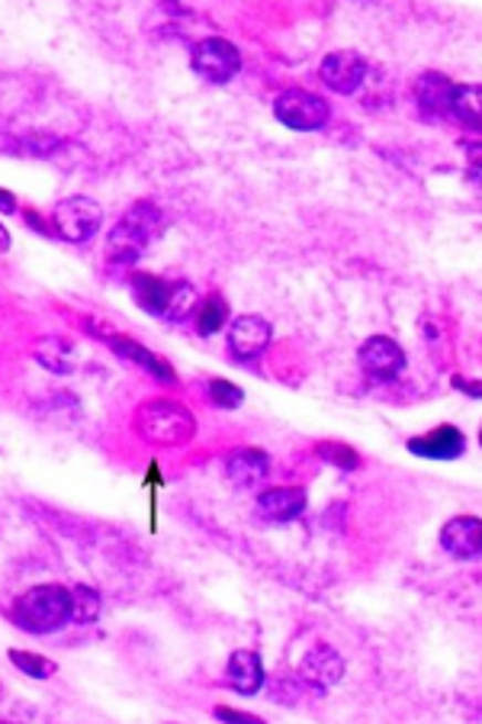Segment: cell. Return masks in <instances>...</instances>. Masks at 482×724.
Wrapping results in <instances>:
<instances>
[{"label": "cell", "mask_w": 482, "mask_h": 724, "mask_svg": "<svg viewBox=\"0 0 482 724\" xmlns=\"http://www.w3.org/2000/svg\"><path fill=\"white\" fill-rule=\"evenodd\" d=\"M13 621L30 634H52L65 628L71 621V589L59 583H42L27 589L13 606Z\"/></svg>", "instance_id": "obj_2"}, {"label": "cell", "mask_w": 482, "mask_h": 724, "mask_svg": "<svg viewBox=\"0 0 482 724\" xmlns=\"http://www.w3.org/2000/svg\"><path fill=\"white\" fill-rule=\"evenodd\" d=\"M306 508L303 486H274L258 496V515L264 522H293Z\"/></svg>", "instance_id": "obj_13"}, {"label": "cell", "mask_w": 482, "mask_h": 724, "mask_svg": "<svg viewBox=\"0 0 482 724\" xmlns=\"http://www.w3.org/2000/svg\"><path fill=\"white\" fill-rule=\"evenodd\" d=\"M409 451L425 461H457L467 451V434L453 426H438L434 432L418 434L409 441Z\"/></svg>", "instance_id": "obj_11"}, {"label": "cell", "mask_w": 482, "mask_h": 724, "mask_svg": "<svg viewBox=\"0 0 482 724\" xmlns=\"http://www.w3.org/2000/svg\"><path fill=\"white\" fill-rule=\"evenodd\" d=\"M453 387H460V390H467L470 397H480V384H473V380H463V377H453Z\"/></svg>", "instance_id": "obj_29"}, {"label": "cell", "mask_w": 482, "mask_h": 724, "mask_svg": "<svg viewBox=\"0 0 482 724\" xmlns=\"http://www.w3.org/2000/svg\"><path fill=\"white\" fill-rule=\"evenodd\" d=\"M101 596L91 589V586H74L71 589V621H77V625H91V621H97L101 616Z\"/></svg>", "instance_id": "obj_21"}, {"label": "cell", "mask_w": 482, "mask_h": 724, "mask_svg": "<svg viewBox=\"0 0 482 724\" xmlns=\"http://www.w3.org/2000/svg\"><path fill=\"white\" fill-rule=\"evenodd\" d=\"M209 399L219 409H239L241 402H244V394H241L239 384H232V380H212L209 384Z\"/></svg>", "instance_id": "obj_26"}, {"label": "cell", "mask_w": 482, "mask_h": 724, "mask_svg": "<svg viewBox=\"0 0 482 724\" xmlns=\"http://www.w3.org/2000/svg\"><path fill=\"white\" fill-rule=\"evenodd\" d=\"M7 249H10V232L0 225V252H7Z\"/></svg>", "instance_id": "obj_30"}, {"label": "cell", "mask_w": 482, "mask_h": 724, "mask_svg": "<svg viewBox=\"0 0 482 724\" xmlns=\"http://www.w3.org/2000/svg\"><path fill=\"white\" fill-rule=\"evenodd\" d=\"M357 361H360V370L374 380H396L406 370V351L392 338L374 335L360 345Z\"/></svg>", "instance_id": "obj_7"}, {"label": "cell", "mask_w": 482, "mask_h": 724, "mask_svg": "<svg viewBox=\"0 0 482 724\" xmlns=\"http://www.w3.org/2000/svg\"><path fill=\"white\" fill-rule=\"evenodd\" d=\"M226 473L235 486H258L271 473V458L258 448H239L229 454Z\"/></svg>", "instance_id": "obj_14"}, {"label": "cell", "mask_w": 482, "mask_h": 724, "mask_svg": "<svg viewBox=\"0 0 482 724\" xmlns=\"http://www.w3.org/2000/svg\"><path fill=\"white\" fill-rule=\"evenodd\" d=\"M315 451H318V458H325L328 464H335L342 471H357L360 468V454L354 448L342 444V441H322Z\"/></svg>", "instance_id": "obj_23"}, {"label": "cell", "mask_w": 482, "mask_h": 724, "mask_svg": "<svg viewBox=\"0 0 482 724\" xmlns=\"http://www.w3.org/2000/svg\"><path fill=\"white\" fill-rule=\"evenodd\" d=\"M136 432L158 448H180L197 434L193 412L177 399H148L136 409Z\"/></svg>", "instance_id": "obj_1"}, {"label": "cell", "mask_w": 482, "mask_h": 724, "mask_svg": "<svg viewBox=\"0 0 482 724\" xmlns=\"http://www.w3.org/2000/svg\"><path fill=\"white\" fill-rule=\"evenodd\" d=\"M35 361L55 374H71L74 370V348L65 338H42L33 348Z\"/></svg>", "instance_id": "obj_20"}, {"label": "cell", "mask_w": 482, "mask_h": 724, "mask_svg": "<svg viewBox=\"0 0 482 724\" xmlns=\"http://www.w3.org/2000/svg\"><path fill=\"white\" fill-rule=\"evenodd\" d=\"M450 91H453V84H450L444 74L438 72L421 74V81H418V87H415L418 107L425 109L428 116H444V113H448Z\"/></svg>", "instance_id": "obj_19"}, {"label": "cell", "mask_w": 482, "mask_h": 724, "mask_svg": "<svg viewBox=\"0 0 482 724\" xmlns=\"http://www.w3.org/2000/svg\"><path fill=\"white\" fill-rule=\"evenodd\" d=\"M174 284H168L165 277H155V274H136L133 277V296L136 303L151 313V316H165L168 313V303H171Z\"/></svg>", "instance_id": "obj_16"}, {"label": "cell", "mask_w": 482, "mask_h": 724, "mask_svg": "<svg viewBox=\"0 0 482 724\" xmlns=\"http://www.w3.org/2000/svg\"><path fill=\"white\" fill-rule=\"evenodd\" d=\"M226 319H229V306L219 296H209V300L197 303V328H200V335L219 332V328L226 326Z\"/></svg>", "instance_id": "obj_22"}, {"label": "cell", "mask_w": 482, "mask_h": 724, "mask_svg": "<svg viewBox=\"0 0 482 724\" xmlns=\"http://www.w3.org/2000/svg\"><path fill=\"white\" fill-rule=\"evenodd\" d=\"M300 676L315 689L338 686L345 676V657L328 644H315L300 663Z\"/></svg>", "instance_id": "obj_10"}, {"label": "cell", "mask_w": 482, "mask_h": 724, "mask_svg": "<svg viewBox=\"0 0 482 724\" xmlns=\"http://www.w3.org/2000/svg\"><path fill=\"white\" fill-rule=\"evenodd\" d=\"M0 213H17V197L10 190H0Z\"/></svg>", "instance_id": "obj_28"}, {"label": "cell", "mask_w": 482, "mask_h": 724, "mask_svg": "<svg viewBox=\"0 0 482 724\" xmlns=\"http://www.w3.org/2000/svg\"><path fill=\"white\" fill-rule=\"evenodd\" d=\"M441 547L448 550L450 557L457 560H470L480 557L482 550V522L476 515H460L450 518L448 525L441 528Z\"/></svg>", "instance_id": "obj_12"}, {"label": "cell", "mask_w": 482, "mask_h": 724, "mask_svg": "<svg viewBox=\"0 0 482 724\" xmlns=\"http://www.w3.org/2000/svg\"><path fill=\"white\" fill-rule=\"evenodd\" d=\"M10 663L20 667L23 673H30L33 680H49L55 673V663L39 657V653H23V651H10Z\"/></svg>", "instance_id": "obj_24"}, {"label": "cell", "mask_w": 482, "mask_h": 724, "mask_svg": "<svg viewBox=\"0 0 482 724\" xmlns=\"http://www.w3.org/2000/svg\"><path fill=\"white\" fill-rule=\"evenodd\" d=\"M216 718H222V722H251L258 724L254 715H248V712H239V709H216Z\"/></svg>", "instance_id": "obj_27"}, {"label": "cell", "mask_w": 482, "mask_h": 724, "mask_svg": "<svg viewBox=\"0 0 482 724\" xmlns=\"http://www.w3.org/2000/svg\"><path fill=\"white\" fill-rule=\"evenodd\" d=\"M271 345V326L268 319L261 316H241L232 323V332H229V351L239 358V361H254L268 351Z\"/></svg>", "instance_id": "obj_9"}, {"label": "cell", "mask_w": 482, "mask_h": 724, "mask_svg": "<svg viewBox=\"0 0 482 724\" xmlns=\"http://www.w3.org/2000/svg\"><path fill=\"white\" fill-rule=\"evenodd\" d=\"M104 225V207L91 197H65L52 210V229L65 242H87Z\"/></svg>", "instance_id": "obj_5"}, {"label": "cell", "mask_w": 482, "mask_h": 724, "mask_svg": "<svg viewBox=\"0 0 482 724\" xmlns=\"http://www.w3.org/2000/svg\"><path fill=\"white\" fill-rule=\"evenodd\" d=\"M109 345H113V351H116L119 358L138 364L142 370H148V374H155V377H161V380H174L171 364L165 361V358H158L155 351L142 348V345L133 342V338H126V335H113V338H109Z\"/></svg>", "instance_id": "obj_18"}, {"label": "cell", "mask_w": 482, "mask_h": 724, "mask_svg": "<svg viewBox=\"0 0 482 724\" xmlns=\"http://www.w3.org/2000/svg\"><path fill=\"white\" fill-rule=\"evenodd\" d=\"M190 65L209 84H229L241 72V52L239 45H232L229 39L207 36L193 45Z\"/></svg>", "instance_id": "obj_6"}, {"label": "cell", "mask_w": 482, "mask_h": 724, "mask_svg": "<svg viewBox=\"0 0 482 724\" xmlns=\"http://www.w3.org/2000/svg\"><path fill=\"white\" fill-rule=\"evenodd\" d=\"M448 113L453 119H460L463 126H470L473 133H480L482 126V91L480 84H453L448 101Z\"/></svg>", "instance_id": "obj_17"}, {"label": "cell", "mask_w": 482, "mask_h": 724, "mask_svg": "<svg viewBox=\"0 0 482 724\" xmlns=\"http://www.w3.org/2000/svg\"><path fill=\"white\" fill-rule=\"evenodd\" d=\"M158 222V207L151 203H138L136 210L123 222L113 225V232L106 235V258L113 264H129L136 261L138 254L145 252L148 239H151V229Z\"/></svg>", "instance_id": "obj_3"}, {"label": "cell", "mask_w": 482, "mask_h": 724, "mask_svg": "<svg viewBox=\"0 0 482 724\" xmlns=\"http://www.w3.org/2000/svg\"><path fill=\"white\" fill-rule=\"evenodd\" d=\"M197 290L190 287V284H174L171 293V303H168V319H184V316H190V313H197Z\"/></svg>", "instance_id": "obj_25"}, {"label": "cell", "mask_w": 482, "mask_h": 724, "mask_svg": "<svg viewBox=\"0 0 482 724\" xmlns=\"http://www.w3.org/2000/svg\"><path fill=\"white\" fill-rule=\"evenodd\" d=\"M318 77L325 81V87H332L335 94H354L364 77H367V62L360 52H350V49H338V52H328L318 65Z\"/></svg>", "instance_id": "obj_8"}, {"label": "cell", "mask_w": 482, "mask_h": 724, "mask_svg": "<svg viewBox=\"0 0 482 724\" xmlns=\"http://www.w3.org/2000/svg\"><path fill=\"white\" fill-rule=\"evenodd\" d=\"M229 683L241 695H254L258 689L264 686V663L254 651H235L229 657Z\"/></svg>", "instance_id": "obj_15"}, {"label": "cell", "mask_w": 482, "mask_h": 724, "mask_svg": "<svg viewBox=\"0 0 482 724\" xmlns=\"http://www.w3.org/2000/svg\"><path fill=\"white\" fill-rule=\"evenodd\" d=\"M274 116L286 126V129H296V133H315L328 123L332 109L328 104L303 87H290L283 91L274 101Z\"/></svg>", "instance_id": "obj_4"}]
</instances>
